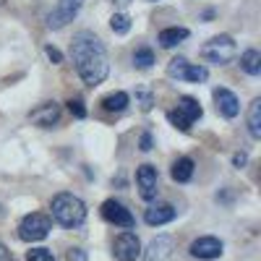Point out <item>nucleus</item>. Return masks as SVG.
Instances as JSON below:
<instances>
[{
  "mask_svg": "<svg viewBox=\"0 0 261 261\" xmlns=\"http://www.w3.org/2000/svg\"><path fill=\"white\" fill-rule=\"evenodd\" d=\"M71 60L86 86H99L110 73V58L94 32H79L71 39Z\"/></svg>",
  "mask_w": 261,
  "mask_h": 261,
  "instance_id": "1",
  "label": "nucleus"
},
{
  "mask_svg": "<svg viewBox=\"0 0 261 261\" xmlns=\"http://www.w3.org/2000/svg\"><path fill=\"white\" fill-rule=\"evenodd\" d=\"M50 212H53L50 220H55L63 227H71V230L81 227L84 220H86V204L79 199L76 193H68V191H63V193L55 196L53 204H50Z\"/></svg>",
  "mask_w": 261,
  "mask_h": 261,
  "instance_id": "2",
  "label": "nucleus"
},
{
  "mask_svg": "<svg viewBox=\"0 0 261 261\" xmlns=\"http://www.w3.org/2000/svg\"><path fill=\"white\" fill-rule=\"evenodd\" d=\"M238 55V45L230 34H217L201 47V58L212 65H227Z\"/></svg>",
  "mask_w": 261,
  "mask_h": 261,
  "instance_id": "3",
  "label": "nucleus"
},
{
  "mask_svg": "<svg viewBox=\"0 0 261 261\" xmlns=\"http://www.w3.org/2000/svg\"><path fill=\"white\" fill-rule=\"evenodd\" d=\"M53 230V220L47 214H39V212H32L27 214L24 220L18 222V238L24 243H37V241H45Z\"/></svg>",
  "mask_w": 261,
  "mask_h": 261,
  "instance_id": "4",
  "label": "nucleus"
},
{
  "mask_svg": "<svg viewBox=\"0 0 261 261\" xmlns=\"http://www.w3.org/2000/svg\"><path fill=\"white\" fill-rule=\"evenodd\" d=\"M167 76L175 81H188V84H204L209 79V68L199 63H188L186 58H172L167 63Z\"/></svg>",
  "mask_w": 261,
  "mask_h": 261,
  "instance_id": "5",
  "label": "nucleus"
},
{
  "mask_svg": "<svg viewBox=\"0 0 261 261\" xmlns=\"http://www.w3.org/2000/svg\"><path fill=\"white\" fill-rule=\"evenodd\" d=\"M81 6H84V0H58V6H55V8L50 11V16H47V29L60 32L63 27H68L71 21L79 16Z\"/></svg>",
  "mask_w": 261,
  "mask_h": 261,
  "instance_id": "6",
  "label": "nucleus"
},
{
  "mask_svg": "<svg viewBox=\"0 0 261 261\" xmlns=\"http://www.w3.org/2000/svg\"><path fill=\"white\" fill-rule=\"evenodd\" d=\"M136 186H139V196L144 201H154L157 199V193H160V172L154 165H139L136 170Z\"/></svg>",
  "mask_w": 261,
  "mask_h": 261,
  "instance_id": "7",
  "label": "nucleus"
},
{
  "mask_svg": "<svg viewBox=\"0 0 261 261\" xmlns=\"http://www.w3.org/2000/svg\"><path fill=\"white\" fill-rule=\"evenodd\" d=\"M102 217H105L110 225L123 227V230H130V227L136 225V217L130 214V209H128L125 204L115 201V199H107V201L102 204Z\"/></svg>",
  "mask_w": 261,
  "mask_h": 261,
  "instance_id": "8",
  "label": "nucleus"
},
{
  "mask_svg": "<svg viewBox=\"0 0 261 261\" xmlns=\"http://www.w3.org/2000/svg\"><path fill=\"white\" fill-rule=\"evenodd\" d=\"M141 251H144V248H141V241H139L136 232L125 230V232H120V235L115 238L113 253H115L118 261H136V258H141Z\"/></svg>",
  "mask_w": 261,
  "mask_h": 261,
  "instance_id": "9",
  "label": "nucleus"
},
{
  "mask_svg": "<svg viewBox=\"0 0 261 261\" xmlns=\"http://www.w3.org/2000/svg\"><path fill=\"white\" fill-rule=\"evenodd\" d=\"M188 251H191L193 258H204V261H209V258L222 256L225 243L220 241V238H214V235H204V238H196Z\"/></svg>",
  "mask_w": 261,
  "mask_h": 261,
  "instance_id": "10",
  "label": "nucleus"
},
{
  "mask_svg": "<svg viewBox=\"0 0 261 261\" xmlns=\"http://www.w3.org/2000/svg\"><path fill=\"white\" fill-rule=\"evenodd\" d=\"M212 97H214V107H217V113H220L222 118H227V120L238 118V113H241V102H238L235 92L225 89V86H217V89L212 92Z\"/></svg>",
  "mask_w": 261,
  "mask_h": 261,
  "instance_id": "11",
  "label": "nucleus"
},
{
  "mask_svg": "<svg viewBox=\"0 0 261 261\" xmlns=\"http://www.w3.org/2000/svg\"><path fill=\"white\" fill-rule=\"evenodd\" d=\"M60 105L53 99V102H42L39 107H34V110L29 113V120L34 123V125H39V128H53V125H58V120H60Z\"/></svg>",
  "mask_w": 261,
  "mask_h": 261,
  "instance_id": "12",
  "label": "nucleus"
},
{
  "mask_svg": "<svg viewBox=\"0 0 261 261\" xmlns=\"http://www.w3.org/2000/svg\"><path fill=\"white\" fill-rule=\"evenodd\" d=\"M175 251V241L170 235H157L154 241L146 246V251H141L144 261H167Z\"/></svg>",
  "mask_w": 261,
  "mask_h": 261,
  "instance_id": "13",
  "label": "nucleus"
},
{
  "mask_svg": "<svg viewBox=\"0 0 261 261\" xmlns=\"http://www.w3.org/2000/svg\"><path fill=\"white\" fill-rule=\"evenodd\" d=\"M175 206L172 204H149V209L144 212V222L149 227H160V225H167L175 220Z\"/></svg>",
  "mask_w": 261,
  "mask_h": 261,
  "instance_id": "14",
  "label": "nucleus"
},
{
  "mask_svg": "<svg viewBox=\"0 0 261 261\" xmlns=\"http://www.w3.org/2000/svg\"><path fill=\"white\" fill-rule=\"evenodd\" d=\"M175 113H180L188 123H196L201 115H204V107L199 105V99H193V97H180L178 99V107H175Z\"/></svg>",
  "mask_w": 261,
  "mask_h": 261,
  "instance_id": "15",
  "label": "nucleus"
},
{
  "mask_svg": "<svg viewBox=\"0 0 261 261\" xmlns=\"http://www.w3.org/2000/svg\"><path fill=\"white\" fill-rule=\"evenodd\" d=\"M188 29L186 27H167V29H162L160 32V37H157V42L165 47V50H170V47H175V45H180L183 39H188Z\"/></svg>",
  "mask_w": 261,
  "mask_h": 261,
  "instance_id": "16",
  "label": "nucleus"
},
{
  "mask_svg": "<svg viewBox=\"0 0 261 261\" xmlns=\"http://www.w3.org/2000/svg\"><path fill=\"white\" fill-rule=\"evenodd\" d=\"M102 110H107V113H123L125 107L130 105V94H125V92H110V94H105L102 97Z\"/></svg>",
  "mask_w": 261,
  "mask_h": 261,
  "instance_id": "17",
  "label": "nucleus"
},
{
  "mask_svg": "<svg viewBox=\"0 0 261 261\" xmlns=\"http://www.w3.org/2000/svg\"><path fill=\"white\" fill-rule=\"evenodd\" d=\"M170 178L175 180V183H188L193 178V160L191 157H180L172 162L170 167Z\"/></svg>",
  "mask_w": 261,
  "mask_h": 261,
  "instance_id": "18",
  "label": "nucleus"
},
{
  "mask_svg": "<svg viewBox=\"0 0 261 261\" xmlns=\"http://www.w3.org/2000/svg\"><path fill=\"white\" fill-rule=\"evenodd\" d=\"M246 123H248V134H251V139H261V99L256 97L251 105H248V118H246Z\"/></svg>",
  "mask_w": 261,
  "mask_h": 261,
  "instance_id": "19",
  "label": "nucleus"
},
{
  "mask_svg": "<svg viewBox=\"0 0 261 261\" xmlns=\"http://www.w3.org/2000/svg\"><path fill=\"white\" fill-rule=\"evenodd\" d=\"M241 68L248 73V76H258L261 73V53L258 50H246L241 55Z\"/></svg>",
  "mask_w": 261,
  "mask_h": 261,
  "instance_id": "20",
  "label": "nucleus"
},
{
  "mask_svg": "<svg viewBox=\"0 0 261 261\" xmlns=\"http://www.w3.org/2000/svg\"><path fill=\"white\" fill-rule=\"evenodd\" d=\"M134 97H136V105L141 107L144 113H149L151 107H154V94H151V89H146V86H136Z\"/></svg>",
  "mask_w": 261,
  "mask_h": 261,
  "instance_id": "21",
  "label": "nucleus"
},
{
  "mask_svg": "<svg viewBox=\"0 0 261 261\" xmlns=\"http://www.w3.org/2000/svg\"><path fill=\"white\" fill-rule=\"evenodd\" d=\"M110 29H113L115 34H128V32H130V18H128L123 11H115V13L110 16Z\"/></svg>",
  "mask_w": 261,
  "mask_h": 261,
  "instance_id": "22",
  "label": "nucleus"
},
{
  "mask_svg": "<svg viewBox=\"0 0 261 261\" xmlns=\"http://www.w3.org/2000/svg\"><path fill=\"white\" fill-rule=\"evenodd\" d=\"M134 65L136 68H151V65H154V53L149 47H139L134 53Z\"/></svg>",
  "mask_w": 261,
  "mask_h": 261,
  "instance_id": "23",
  "label": "nucleus"
},
{
  "mask_svg": "<svg viewBox=\"0 0 261 261\" xmlns=\"http://www.w3.org/2000/svg\"><path fill=\"white\" fill-rule=\"evenodd\" d=\"M27 261H55V256L50 248H32L27 253Z\"/></svg>",
  "mask_w": 261,
  "mask_h": 261,
  "instance_id": "24",
  "label": "nucleus"
},
{
  "mask_svg": "<svg viewBox=\"0 0 261 261\" xmlns=\"http://www.w3.org/2000/svg\"><path fill=\"white\" fill-rule=\"evenodd\" d=\"M167 120H170L172 125H175V128H180L183 134H188V130H191V123H188L180 113H175V110H170V113H167Z\"/></svg>",
  "mask_w": 261,
  "mask_h": 261,
  "instance_id": "25",
  "label": "nucleus"
},
{
  "mask_svg": "<svg viewBox=\"0 0 261 261\" xmlns=\"http://www.w3.org/2000/svg\"><path fill=\"white\" fill-rule=\"evenodd\" d=\"M68 110H71V113H73V118H79V120H84V118H86L84 99H79V97H71V99H68Z\"/></svg>",
  "mask_w": 261,
  "mask_h": 261,
  "instance_id": "26",
  "label": "nucleus"
},
{
  "mask_svg": "<svg viewBox=\"0 0 261 261\" xmlns=\"http://www.w3.org/2000/svg\"><path fill=\"white\" fill-rule=\"evenodd\" d=\"M151 146H154V139H151L149 130H144L141 139H139V149H141V151H151Z\"/></svg>",
  "mask_w": 261,
  "mask_h": 261,
  "instance_id": "27",
  "label": "nucleus"
},
{
  "mask_svg": "<svg viewBox=\"0 0 261 261\" xmlns=\"http://www.w3.org/2000/svg\"><path fill=\"white\" fill-rule=\"evenodd\" d=\"M246 162H248V154H246V151H235V154H232V167H235V170L246 167Z\"/></svg>",
  "mask_w": 261,
  "mask_h": 261,
  "instance_id": "28",
  "label": "nucleus"
},
{
  "mask_svg": "<svg viewBox=\"0 0 261 261\" xmlns=\"http://www.w3.org/2000/svg\"><path fill=\"white\" fill-rule=\"evenodd\" d=\"M45 55H47L55 65H58V63H63V53H60L58 47H53V45H47V47H45Z\"/></svg>",
  "mask_w": 261,
  "mask_h": 261,
  "instance_id": "29",
  "label": "nucleus"
},
{
  "mask_svg": "<svg viewBox=\"0 0 261 261\" xmlns=\"http://www.w3.org/2000/svg\"><path fill=\"white\" fill-rule=\"evenodd\" d=\"M68 261H89V258H86V253L81 248H71L68 251Z\"/></svg>",
  "mask_w": 261,
  "mask_h": 261,
  "instance_id": "30",
  "label": "nucleus"
},
{
  "mask_svg": "<svg viewBox=\"0 0 261 261\" xmlns=\"http://www.w3.org/2000/svg\"><path fill=\"white\" fill-rule=\"evenodd\" d=\"M107 3H113L115 8H128L130 3H134V0H107Z\"/></svg>",
  "mask_w": 261,
  "mask_h": 261,
  "instance_id": "31",
  "label": "nucleus"
},
{
  "mask_svg": "<svg viewBox=\"0 0 261 261\" xmlns=\"http://www.w3.org/2000/svg\"><path fill=\"white\" fill-rule=\"evenodd\" d=\"M11 258H13V256H11V251H8L3 243H0V261H11Z\"/></svg>",
  "mask_w": 261,
  "mask_h": 261,
  "instance_id": "32",
  "label": "nucleus"
},
{
  "mask_svg": "<svg viewBox=\"0 0 261 261\" xmlns=\"http://www.w3.org/2000/svg\"><path fill=\"white\" fill-rule=\"evenodd\" d=\"M3 3H6V0H0V6H3Z\"/></svg>",
  "mask_w": 261,
  "mask_h": 261,
  "instance_id": "33",
  "label": "nucleus"
}]
</instances>
